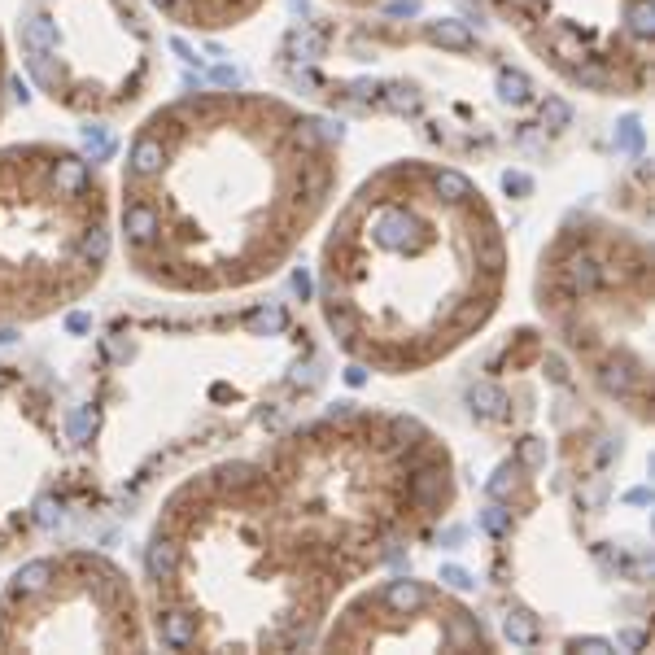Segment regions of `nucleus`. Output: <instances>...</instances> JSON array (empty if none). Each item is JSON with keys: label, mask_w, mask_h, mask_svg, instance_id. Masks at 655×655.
Returning <instances> with one entry per match:
<instances>
[{"label": "nucleus", "mask_w": 655, "mask_h": 655, "mask_svg": "<svg viewBox=\"0 0 655 655\" xmlns=\"http://www.w3.org/2000/svg\"><path fill=\"white\" fill-rule=\"evenodd\" d=\"M455 455L424 420L337 402L175 485L145 546L171 651H306L345 594L437 529Z\"/></svg>", "instance_id": "1"}, {"label": "nucleus", "mask_w": 655, "mask_h": 655, "mask_svg": "<svg viewBox=\"0 0 655 655\" xmlns=\"http://www.w3.org/2000/svg\"><path fill=\"white\" fill-rule=\"evenodd\" d=\"M341 171L337 131L289 97L206 88L166 101L123 158L131 271L184 297L258 289L332 214Z\"/></svg>", "instance_id": "2"}, {"label": "nucleus", "mask_w": 655, "mask_h": 655, "mask_svg": "<svg viewBox=\"0 0 655 655\" xmlns=\"http://www.w3.org/2000/svg\"><path fill=\"white\" fill-rule=\"evenodd\" d=\"M511 245L485 188L398 158L332 206L315 297L332 345L376 376H420L494 324Z\"/></svg>", "instance_id": "3"}, {"label": "nucleus", "mask_w": 655, "mask_h": 655, "mask_svg": "<svg viewBox=\"0 0 655 655\" xmlns=\"http://www.w3.org/2000/svg\"><path fill=\"white\" fill-rule=\"evenodd\" d=\"M651 293V241L603 214L564 219L538 258V315L638 424H651Z\"/></svg>", "instance_id": "4"}, {"label": "nucleus", "mask_w": 655, "mask_h": 655, "mask_svg": "<svg viewBox=\"0 0 655 655\" xmlns=\"http://www.w3.org/2000/svg\"><path fill=\"white\" fill-rule=\"evenodd\" d=\"M110 245V201L88 158L57 145L0 149V341L79 302Z\"/></svg>", "instance_id": "5"}, {"label": "nucleus", "mask_w": 655, "mask_h": 655, "mask_svg": "<svg viewBox=\"0 0 655 655\" xmlns=\"http://www.w3.org/2000/svg\"><path fill=\"white\" fill-rule=\"evenodd\" d=\"M18 53L44 97L88 118L131 110L158 79L145 0H27Z\"/></svg>", "instance_id": "6"}, {"label": "nucleus", "mask_w": 655, "mask_h": 655, "mask_svg": "<svg viewBox=\"0 0 655 655\" xmlns=\"http://www.w3.org/2000/svg\"><path fill=\"white\" fill-rule=\"evenodd\" d=\"M573 92L638 101L655 70V0H468Z\"/></svg>", "instance_id": "7"}, {"label": "nucleus", "mask_w": 655, "mask_h": 655, "mask_svg": "<svg viewBox=\"0 0 655 655\" xmlns=\"http://www.w3.org/2000/svg\"><path fill=\"white\" fill-rule=\"evenodd\" d=\"M0 647L140 651L149 629L123 568L79 551L18 568L0 599Z\"/></svg>", "instance_id": "8"}, {"label": "nucleus", "mask_w": 655, "mask_h": 655, "mask_svg": "<svg viewBox=\"0 0 655 655\" xmlns=\"http://www.w3.org/2000/svg\"><path fill=\"white\" fill-rule=\"evenodd\" d=\"M315 651H498L494 634L463 599L424 577L354 586L332 607Z\"/></svg>", "instance_id": "9"}, {"label": "nucleus", "mask_w": 655, "mask_h": 655, "mask_svg": "<svg viewBox=\"0 0 655 655\" xmlns=\"http://www.w3.org/2000/svg\"><path fill=\"white\" fill-rule=\"evenodd\" d=\"M153 14H162L166 22H175L180 31L197 35H223L236 31L245 22H254L271 0H145Z\"/></svg>", "instance_id": "10"}, {"label": "nucleus", "mask_w": 655, "mask_h": 655, "mask_svg": "<svg viewBox=\"0 0 655 655\" xmlns=\"http://www.w3.org/2000/svg\"><path fill=\"white\" fill-rule=\"evenodd\" d=\"M328 5L345 9V14H372V9H385V5H393V0H328Z\"/></svg>", "instance_id": "11"}, {"label": "nucleus", "mask_w": 655, "mask_h": 655, "mask_svg": "<svg viewBox=\"0 0 655 655\" xmlns=\"http://www.w3.org/2000/svg\"><path fill=\"white\" fill-rule=\"evenodd\" d=\"M5 88H9V53H5V35H0V114H5Z\"/></svg>", "instance_id": "12"}]
</instances>
